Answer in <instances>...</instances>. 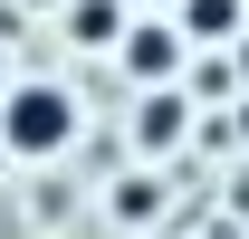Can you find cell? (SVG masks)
I'll use <instances>...</instances> for the list:
<instances>
[{
    "label": "cell",
    "instance_id": "1",
    "mask_svg": "<svg viewBox=\"0 0 249 239\" xmlns=\"http://www.w3.org/2000/svg\"><path fill=\"white\" fill-rule=\"evenodd\" d=\"M77 134H87V105L67 77H10L0 86V153L10 163H58V153H77Z\"/></svg>",
    "mask_w": 249,
    "mask_h": 239
},
{
    "label": "cell",
    "instance_id": "2",
    "mask_svg": "<svg viewBox=\"0 0 249 239\" xmlns=\"http://www.w3.org/2000/svg\"><path fill=\"white\" fill-rule=\"evenodd\" d=\"M106 58L124 67V86L144 96V86H182V67H192V48H182V29H173L163 10H134V19H124V38L106 48Z\"/></svg>",
    "mask_w": 249,
    "mask_h": 239
},
{
    "label": "cell",
    "instance_id": "3",
    "mask_svg": "<svg viewBox=\"0 0 249 239\" xmlns=\"http://www.w3.org/2000/svg\"><path fill=\"white\" fill-rule=\"evenodd\" d=\"M182 134H192V96H182V86H144V96H134V153L173 163Z\"/></svg>",
    "mask_w": 249,
    "mask_h": 239
},
{
    "label": "cell",
    "instance_id": "4",
    "mask_svg": "<svg viewBox=\"0 0 249 239\" xmlns=\"http://www.w3.org/2000/svg\"><path fill=\"white\" fill-rule=\"evenodd\" d=\"M124 19H134V0H58V38H67V48H87V58L115 48Z\"/></svg>",
    "mask_w": 249,
    "mask_h": 239
},
{
    "label": "cell",
    "instance_id": "5",
    "mask_svg": "<svg viewBox=\"0 0 249 239\" xmlns=\"http://www.w3.org/2000/svg\"><path fill=\"white\" fill-rule=\"evenodd\" d=\"M163 19L182 29V48H230V38L249 29V0H173Z\"/></svg>",
    "mask_w": 249,
    "mask_h": 239
},
{
    "label": "cell",
    "instance_id": "6",
    "mask_svg": "<svg viewBox=\"0 0 249 239\" xmlns=\"http://www.w3.org/2000/svg\"><path fill=\"white\" fill-rule=\"evenodd\" d=\"M106 210H115L124 230H144V220H154V210H163V182H154V172H124V191H115V201H106Z\"/></svg>",
    "mask_w": 249,
    "mask_h": 239
},
{
    "label": "cell",
    "instance_id": "7",
    "mask_svg": "<svg viewBox=\"0 0 249 239\" xmlns=\"http://www.w3.org/2000/svg\"><path fill=\"white\" fill-rule=\"evenodd\" d=\"M10 77H19V67H10V48H0V86H10Z\"/></svg>",
    "mask_w": 249,
    "mask_h": 239
},
{
    "label": "cell",
    "instance_id": "8",
    "mask_svg": "<svg viewBox=\"0 0 249 239\" xmlns=\"http://www.w3.org/2000/svg\"><path fill=\"white\" fill-rule=\"evenodd\" d=\"M154 10H173V0H154Z\"/></svg>",
    "mask_w": 249,
    "mask_h": 239
}]
</instances>
